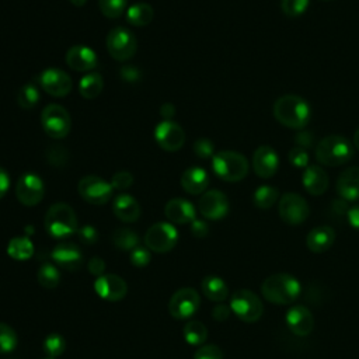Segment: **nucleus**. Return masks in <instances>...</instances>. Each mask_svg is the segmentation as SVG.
Here are the masks:
<instances>
[{"mask_svg":"<svg viewBox=\"0 0 359 359\" xmlns=\"http://www.w3.org/2000/svg\"><path fill=\"white\" fill-rule=\"evenodd\" d=\"M272 111L275 119L290 129L306 128L311 118L309 102L296 94H285L279 97L275 101Z\"/></svg>","mask_w":359,"mask_h":359,"instance_id":"f257e3e1","label":"nucleus"},{"mask_svg":"<svg viewBox=\"0 0 359 359\" xmlns=\"http://www.w3.org/2000/svg\"><path fill=\"white\" fill-rule=\"evenodd\" d=\"M261 293L265 300L278 306H285L293 303L300 296L302 285L297 278L290 273H273L264 279Z\"/></svg>","mask_w":359,"mask_h":359,"instance_id":"f03ea898","label":"nucleus"},{"mask_svg":"<svg viewBox=\"0 0 359 359\" xmlns=\"http://www.w3.org/2000/svg\"><path fill=\"white\" fill-rule=\"evenodd\" d=\"M316 158L318 163L337 167L348 163L355 153L353 144L341 135H330L318 140L316 146Z\"/></svg>","mask_w":359,"mask_h":359,"instance_id":"7ed1b4c3","label":"nucleus"},{"mask_svg":"<svg viewBox=\"0 0 359 359\" xmlns=\"http://www.w3.org/2000/svg\"><path fill=\"white\" fill-rule=\"evenodd\" d=\"M43 224L48 234H50L55 238L69 237L73 233H77L79 229L77 216L74 210L72 209V206L63 202L53 203L48 209Z\"/></svg>","mask_w":359,"mask_h":359,"instance_id":"20e7f679","label":"nucleus"},{"mask_svg":"<svg viewBox=\"0 0 359 359\" xmlns=\"http://www.w3.org/2000/svg\"><path fill=\"white\" fill-rule=\"evenodd\" d=\"M212 168L220 180L236 182L248 174V161L238 151L222 150L212 157Z\"/></svg>","mask_w":359,"mask_h":359,"instance_id":"39448f33","label":"nucleus"},{"mask_svg":"<svg viewBox=\"0 0 359 359\" xmlns=\"http://www.w3.org/2000/svg\"><path fill=\"white\" fill-rule=\"evenodd\" d=\"M231 313L244 323H255L264 313L261 299L250 289H238L230 297Z\"/></svg>","mask_w":359,"mask_h":359,"instance_id":"423d86ee","label":"nucleus"},{"mask_svg":"<svg viewBox=\"0 0 359 359\" xmlns=\"http://www.w3.org/2000/svg\"><path fill=\"white\" fill-rule=\"evenodd\" d=\"M41 125L52 139H63L69 135L72 119L66 108L59 104H49L41 112Z\"/></svg>","mask_w":359,"mask_h":359,"instance_id":"0eeeda50","label":"nucleus"},{"mask_svg":"<svg viewBox=\"0 0 359 359\" xmlns=\"http://www.w3.org/2000/svg\"><path fill=\"white\" fill-rule=\"evenodd\" d=\"M107 49L115 60L125 62L133 57L136 53L137 41L129 29L123 27H115L107 35Z\"/></svg>","mask_w":359,"mask_h":359,"instance_id":"6e6552de","label":"nucleus"},{"mask_svg":"<svg viewBox=\"0 0 359 359\" xmlns=\"http://www.w3.org/2000/svg\"><path fill=\"white\" fill-rule=\"evenodd\" d=\"M178 241V231L168 222H158L150 226L144 234V245L154 252H168Z\"/></svg>","mask_w":359,"mask_h":359,"instance_id":"1a4fd4ad","label":"nucleus"},{"mask_svg":"<svg viewBox=\"0 0 359 359\" xmlns=\"http://www.w3.org/2000/svg\"><path fill=\"white\" fill-rule=\"evenodd\" d=\"M278 213L282 222L290 226L303 223L310 213L307 201L294 192H286L280 196L278 203Z\"/></svg>","mask_w":359,"mask_h":359,"instance_id":"9d476101","label":"nucleus"},{"mask_svg":"<svg viewBox=\"0 0 359 359\" xmlns=\"http://www.w3.org/2000/svg\"><path fill=\"white\" fill-rule=\"evenodd\" d=\"M77 191L80 196L91 205H104L107 203L114 192L111 182H107L97 175H86L79 181Z\"/></svg>","mask_w":359,"mask_h":359,"instance_id":"9b49d317","label":"nucleus"},{"mask_svg":"<svg viewBox=\"0 0 359 359\" xmlns=\"http://www.w3.org/2000/svg\"><path fill=\"white\" fill-rule=\"evenodd\" d=\"M201 304L198 292L192 287H181L171 296L168 302V311L177 320H185L192 317Z\"/></svg>","mask_w":359,"mask_h":359,"instance_id":"f8f14e48","label":"nucleus"},{"mask_svg":"<svg viewBox=\"0 0 359 359\" xmlns=\"http://www.w3.org/2000/svg\"><path fill=\"white\" fill-rule=\"evenodd\" d=\"M45 194L42 180L34 172H24L18 177L15 185V196L24 206L38 205Z\"/></svg>","mask_w":359,"mask_h":359,"instance_id":"ddd939ff","label":"nucleus"},{"mask_svg":"<svg viewBox=\"0 0 359 359\" xmlns=\"http://www.w3.org/2000/svg\"><path fill=\"white\" fill-rule=\"evenodd\" d=\"M198 209L205 219L220 220L229 213V199L219 189H210L202 194Z\"/></svg>","mask_w":359,"mask_h":359,"instance_id":"4468645a","label":"nucleus"},{"mask_svg":"<svg viewBox=\"0 0 359 359\" xmlns=\"http://www.w3.org/2000/svg\"><path fill=\"white\" fill-rule=\"evenodd\" d=\"M38 80L42 90L53 97H66L72 91V79L60 69H46L41 73Z\"/></svg>","mask_w":359,"mask_h":359,"instance_id":"2eb2a0df","label":"nucleus"},{"mask_svg":"<svg viewBox=\"0 0 359 359\" xmlns=\"http://www.w3.org/2000/svg\"><path fill=\"white\" fill-rule=\"evenodd\" d=\"M154 139L163 150L177 151L185 142V133L178 123L172 121H163L154 129Z\"/></svg>","mask_w":359,"mask_h":359,"instance_id":"dca6fc26","label":"nucleus"},{"mask_svg":"<svg viewBox=\"0 0 359 359\" xmlns=\"http://www.w3.org/2000/svg\"><path fill=\"white\" fill-rule=\"evenodd\" d=\"M94 290L101 299L107 302H118L126 296L128 285L118 275L104 273L102 276H98L95 279Z\"/></svg>","mask_w":359,"mask_h":359,"instance_id":"f3484780","label":"nucleus"},{"mask_svg":"<svg viewBox=\"0 0 359 359\" xmlns=\"http://www.w3.org/2000/svg\"><path fill=\"white\" fill-rule=\"evenodd\" d=\"M289 331L297 337H307L314 328V317L311 311L302 304L292 306L285 316Z\"/></svg>","mask_w":359,"mask_h":359,"instance_id":"a211bd4d","label":"nucleus"},{"mask_svg":"<svg viewBox=\"0 0 359 359\" xmlns=\"http://www.w3.org/2000/svg\"><path fill=\"white\" fill-rule=\"evenodd\" d=\"M55 264L67 271H76L83 265V254L79 245L73 243H59L50 252Z\"/></svg>","mask_w":359,"mask_h":359,"instance_id":"6ab92c4d","label":"nucleus"},{"mask_svg":"<svg viewBox=\"0 0 359 359\" xmlns=\"http://www.w3.org/2000/svg\"><path fill=\"white\" fill-rule=\"evenodd\" d=\"M252 167L255 174L261 178L273 177L279 167L276 151L271 146H259L252 154Z\"/></svg>","mask_w":359,"mask_h":359,"instance_id":"aec40b11","label":"nucleus"},{"mask_svg":"<svg viewBox=\"0 0 359 359\" xmlns=\"http://www.w3.org/2000/svg\"><path fill=\"white\" fill-rule=\"evenodd\" d=\"M66 63L76 72H90L97 66V55L88 46L74 45L66 52Z\"/></svg>","mask_w":359,"mask_h":359,"instance_id":"412c9836","label":"nucleus"},{"mask_svg":"<svg viewBox=\"0 0 359 359\" xmlns=\"http://www.w3.org/2000/svg\"><path fill=\"white\" fill-rule=\"evenodd\" d=\"M335 189L344 201H348V202L358 201L359 199V167L353 165L344 170L337 180Z\"/></svg>","mask_w":359,"mask_h":359,"instance_id":"4be33fe9","label":"nucleus"},{"mask_svg":"<svg viewBox=\"0 0 359 359\" xmlns=\"http://www.w3.org/2000/svg\"><path fill=\"white\" fill-rule=\"evenodd\" d=\"M164 215L170 220V223H174V224H187V223H192L196 219L194 205L189 201L182 198L170 199L165 203Z\"/></svg>","mask_w":359,"mask_h":359,"instance_id":"5701e85b","label":"nucleus"},{"mask_svg":"<svg viewBox=\"0 0 359 359\" xmlns=\"http://www.w3.org/2000/svg\"><path fill=\"white\" fill-rule=\"evenodd\" d=\"M302 182L310 195L318 196L323 195L328 188V175L320 165L309 164L302 175Z\"/></svg>","mask_w":359,"mask_h":359,"instance_id":"b1692460","label":"nucleus"},{"mask_svg":"<svg viewBox=\"0 0 359 359\" xmlns=\"http://www.w3.org/2000/svg\"><path fill=\"white\" fill-rule=\"evenodd\" d=\"M335 241V231L330 226H317L311 229L306 237V245L311 252H325Z\"/></svg>","mask_w":359,"mask_h":359,"instance_id":"393cba45","label":"nucleus"},{"mask_svg":"<svg viewBox=\"0 0 359 359\" xmlns=\"http://www.w3.org/2000/svg\"><path fill=\"white\" fill-rule=\"evenodd\" d=\"M112 210L115 216L123 223H133L140 216L139 202L128 194H121L114 199Z\"/></svg>","mask_w":359,"mask_h":359,"instance_id":"a878e982","label":"nucleus"},{"mask_svg":"<svg viewBox=\"0 0 359 359\" xmlns=\"http://www.w3.org/2000/svg\"><path fill=\"white\" fill-rule=\"evenodd\" d=\"M209 185V175L201 167H189L181 175V187L191 195H199L205 192Z\"/></svg>","mask_w":359,"mask_h":359,"instance_id":"bb28decb","label":"nucleus"},{"mask_svg":"<svg viewBox=\"0 0 359 359\" xmlns=\"http://www.w3.org/2000/svg\"><path fill=\"white\" fill-rule=\"evenodd\" d=\"M201 287H202L203 294L209 300L216 302V303L224 302L229 296V287H227L226 282L222 278L215 276V275L205 276L201 282Z\"/></svg>","mask_w":359,"mask_h":359,"instance_id":"cd10ccee","label":"nucleus"},{"mask_svg":"<svg viewBox=\"0 0 359 359\" xmlns=\"http://www.w3.org/2000/svg\"><path fill=\"white\" fill-rule=\"evenodd\" d=\"M154 11L147 3H135L126 10V20L133 27H146L151 22Z\"/></svg>","mask_w":359,"mask_h":359,"instance_id":"c85d7f7f","label":"nucleus"},{"mask_svg":"<svg viewBox=\"0 0 359 359\" xmlns=\"http://www.w3.org/2000/svg\"><path fill=\"white\" fill-rule=\"evenodd\" d=\"M7 254L15 261H27L34 254V244L28 237H13L7 244Z\"/></svg>","mask_w":359,"mask_h":359,"instance_id":"c756f323","label":"nucleus"},{"mask_svg":"<svg viewBox=\"0 0 359 359\" xmlns=\"http://www.w3.org/2000/svg\"><path fill=\"white\" fill-rule=\"evenodd\" d=\"M102 87H104V80L98 73H87L86 76L81 77L79 83V91L87 100H93L98 97L102 91Z\"/></svg>","mask_w":359,"mask_h":359,"instance_id":"7c9ffc66","label":"nucleus"},{"mask_svg":"<svg viewBox=\"0 0 359 359\" xmlns=\"http://www.w3.org/2000/svg\"><path fill=\"white\" fill-rule=\"evenodd\" d=\"M278 198H279L278 189L275 187L266 185V184H262L261 187H258L252 195L254 205L258 209H264V210L272 208L273 203L278 201Z\"/></svg>","mask_w":359,"mask_h":359,"instance_id":"2f4dec72","label":"nucleus"},{"mask_svg":"<svg viewBox=\"0 0 359 359\" xmlns=\"http://www.w3.org/2000/svg\"><path fill=\"white\" fill-rule=\"evenodd\" d=\"M112 244L122 250V251H132L133 248H136L139 245V237L137 234L130 230V229H126V227H121V229H116L114 233H112Z\"/></svg>","mask_w":359,"mask_h":359,"instance_id":"473e14b6","label":"nucleus"},{"mask_svg":"<svg viewBox=\"0 0 359 359\" xmlns=\"http://www.w3.org/2000/svg\"><path fill=\"white\" fill-rule=\"evenodd\" d=\"M184 338L189 345H202L206 338H208V328L205 327L203 323L198 321V320H192L189 323L185 324L184 330Z\"/></svg>","mask_w":359,"mask_h":359,"instance_id":"72a5a7b5","label":"nucleus"},{"mask_svg":"<svg viewBox=\"0 0 359 359\" xmlns=\"http://www.w3.org/2000/svg\"><path fill=\"white\" fill-rule=\"evenodd\" d=\"M38 283L45 289H55L60 282V272L57 266L50 262H45L39 266L36 273Z\"/></svg>","mask_w":359,"mask_h":359,"instance_id":"f704fd0d","label":"nucleus"},{"mask_svg":"<svg viewBox=\"0 0 359 359\" xmlns=\"http://www.w3.org/2000/svg\"><path fill=\"white\" fill-rule=\"evenodd\" d=\"M39 90L34 83L24 84L17 94V102L24 109H31L39 102Z\"/></svg>","mask_w":359,"mask_h":359,"instance_id":"c9c22d12","label":"nucleus"},{"mask_svg":"<svg viewBox=\"0 0 359 359\" xmlns=\"http://www.w3.org/2000/svg\"><path fill=\"white\" fill-rule=\"evenodd\" d=\"M43 352L49 356V358H57L65 352L66 348V341L60 334H49L45 339H43Z\"/></svg>","mask_w":359,"mask_h":359,"instance_id":"e433bc0d","label":"nucleus"},{"mask_svg":"<svg viewBox=\"0 0 359 359\" xmlns=\"http://www.w3.org/2000/svg\"><path fill=\"white\" fill-rule=\"evenodd\" d=\"M18 344L15 331L4 323H0V353H8L14 351Z\"/></svg>","mask_w":359,"mask_h":359,"instance_id":"4c0bfd02","label":"nucleus"},{"mask_svg":"<svg viewBox=\"0 0 359 359\" xmlns=\"http://www.w3.org/2000/svg\"><path fill=\"white\" fill-rule=\"evenodd\" d=\"M126 4L128 0H98L100 10L107 18H118L123 13Z\"/></svg>","mask_w":359,"mask_h":359,"instance_id":"58836bf2","label":"nucleus"},{"mask_svg":"<svg viewBox=\"0 0 359 359\" xmlns=\"http://www.w3.org/2000/svg\"><path fill=\"white\" fill-rule=\"evenodd\" d=\"M310 0H280V8L285 15L290 18L300 17L306 13Z\"/></svg>","mask_w":359,"mask_h":359,"instance_id":"ea45409f","label":"nucleus"},{"mask_svg":"<svg viewBox=\"0 0 359 359\" xmlns=\"http://www.w3.org/2000/svg\"><path fill=\"white\" fill-rule=\"evenodd\" d=\"M46 158H48L49 164L56 165V167H62L67 161V151L60 144H52L50 147H48Z\"/></svg>","mask_w":359,"mask_h":359,"instance_id":"a19ab883","label":"nucleus"},{"mask_svg":"<svg viewBox=\"0 0 359 359\" xmlns=\"http://www.w3.org/2000/svg\"><path fill=\"white\" fill-rule=\"evenodd\" d=\"M287 158H289V163L297 168H306L310 161V157H309V153L306 151V149L299 147V146L289 150Z\"/></svg>","mask_w":359,"mask_h":359,"instance_id":"79ce46f5","label":"nucleus"},{"mask_svg":"<svg viewBox=\"0 0 359 359\" xmlns=\"http://www.w3.org/2000/svg\"><path fill=\"white\" fill-rule=\"evenodd\" d=\"M130 262L137 268H143L150 262V250L147 247L137 245L130 251Z\"/></svg>","mask_w":359,"mask_h":359,"instance_id":"37998d69","label":"nucleus"},{"mask_svg":"<svg viewBox=\"0 0 359 359\" xmlns=\"http://www.w3.org/2000/svg\"><path fill=\"white\" fill-rule=\"evenodd\" d=\"M194 151L201 158L213 157L215 156V146H213L212 140H209L206 137H201L194 143Z\"/></svg>","mask_w":359,"mask_h":359,"instance_id":"c03bdc74","label":"nucleus"},{"mask_svg":"<svg viewBox=\"0 0 359 359\" xmlns=\"http://www.w3.org/2000/svg\"><path fill=\"white\" fill-rule=\"evenodd\" d=\"M194 359H224L223 352L216 345H202L196 349Z\"/></svg>","mask_w":359,"mask_h":359,"instance_id":"a18cd8bd","label":"nucleus"},{"mask_svg":"<svg viewBox=\"0 0 359 359\" xmlns=\"http://www.w3.org/2000/svg\"><path fill=\"white\" fill-rule=\"evenodd\" d=\"M132 184H133V175L128 171H118L111 178V185L114 189L123 191L132 187Z\"/></svg>","mask_w":359,"mask_h":359,"instance_id":"49530a36","label":"nucleus"},{"mask_svg":"<svg viewBox=\"0 0 359 359\" xmlns=\"http://www.w3.org/2000/svg\"><path fill=\"white\" fill-rule=\"evenodd\" d=\"M77 236L80 241L84 243L86 245H93L94 243L98 241V231L91 224H84L83 227L77 229Z\"/></svg>","mask_w":359,"mask_h":359,"instance_id":"de8ad7c7","label":"nucleus"},{"mask_svg":"<svg viewBox=\"0 0 359 359\" xmlns=\"http://www.w3.org/2000/svg\"><path fill=\"white\" fill-rule=\"evenodd\" d=\"M87 269L91 275L94 276H102L104 271H105V262L102 258L100 257H93L88 262H87Z\"/></svg>","mask_w":359,"mask_h":359,"instance_id":"09e8293b","label":"nucleus"},{"mask_svg":"<svg viewBox=\"0 0 359 359\" xmlns=\"http://www.w3.org/2000/svg\"><path fill=\"white\" fill-rule=\"evenodd\" d=\"M191 233L192 236L198 237V238H203L208 236L209 233V226L206 224V222L203 220H199V219H195L192 223H191Z\"/></svg>","mask_w":359,"mask_h":359,"instance_id":"8fccbe9b","label":"nucleus"},{"mask_svg":"<svg viewBox=\"0 0 359 359\" xmlns=\"http://www.w3.org/2000/svg\"><path fill=\"white\" fill-rule=\"evenodd\" d=\"M231 313V309L230 306L224 304V303H217L213 310H212V317L216 320V321H224L229 318Z\"/></svg>","mask_w":359,"mask_h":359,"instance_id":"3c124183","label":"nucleus"},{"mask_svg":"<svg viewBox=\"0 0 359 359\" xmlns=\"http://www.w3.org/2000/svg\"><path fill=\"white\" fill-rule=\"evenodd\" d=\"M346 219H348V223L351 224V227L359 231V205L352 206L346 212Z\"/></svg>","mask_w":359,"mask_h":359,"instance_id":"603ef678","label":"nucleus"},{"mask_svg":"<svg viewBox=\"0 0 359 359\" xmlns=\"http://www.w3.org/2000/svg\"><path fill=\"white\" fill-rule=\"evenodd\" d=\"M10 187V178L7 171L0 165V199L7 194Z\"/></svg>","mask_w":359,"mask_h":359,"instance_id":"864d4df0","label":"nucleus"},{"mask_svg":"<svg viewBox=\"0 0 359 359\" xmlns=\"http://www.w3.org/2000/svg\"><path fill=\"white\" fill-rule=\"evenodd\" d=\"M160 115L164 118V121H170L175 115V108L172 104L167 102L160 107Z\"/></svg>","mask_w":359,"mask_h":359,"instance_id":"5fc2aeb1","label":"nucleus"},{"mask_svg":"<svg viewBox=\"0 0 359 359\" xmlns=\"http://www.w3.org/2000/svg\"><path fill=\"white\" fill-rule=\"evenodd\" d=\"M296 143L299 144V147H303V149L309 147V146L311 144V135H310L309 132H306V130L300 132V133L296 136Z\"/></svg>","mask_w":359,"mask_h":359,"instance_id":"6e6d98bb","label":"nucleus"},{"mask_svg":"<svg viewBox=\"0 0 359 359\" xmlns=\"http://www.w3.org/2000/svg\"><path fill=\"white\" fill-rule=\"evenodd\" d=\"M353 146L359 150V128L356 129V132L353 135Z\"/></svg>","mask_w":359,"mask_h":359,"instance_id":"4d7b16f0","label":"nucleus"},{"mask_svg":"<svg viewBox=\"0 0 359 359\" xmlns=\"http://www.w3.org/2000/svg\"><path fill=\"white\" fill-rule=\"evenodd\" d=\"M73 6H76V7H81V6H84L86 3H87V0H69Z\"/></svg>","mask_w":359,"mask_h":359,"instance_id":"13d9d810","label":"nucleus"},{"mask_svg":"<svg viewBox=\"0 0 359 359\" xmlns=\"http://www.w3.org/2000/svg\"><path fill=\"white\" fill-rule=\"evenodd\" d=\"M43 359H55V358H49V356H46V358H43Z\"/></svg>","mask_w":359,"mask_h":359,"instance_id":"bf43d9fd","label":"nucleus"},{"mask_svg":"<svg viewBox=\"0 0 359 359\" xmlns=\"http://www.w3.org/2000/svg\"><path fill=\"white\" fill-rule=\"evenodd\" d=\"M324 1H328V0H324Z\"/></svg>","mask_w":359,"mask_h":359,"instance_id":"052dcab7","label":"nucleus"}]
</instances>
